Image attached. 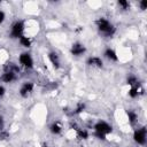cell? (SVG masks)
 <instances>
[{"mask_svg": "<svg viewBox=\"0 0 147 147\" xmlns=\"http://www.w3.org/2000/svg\"><path fill=\"white\" fill-rule=\"evenodd\" d=\"M139 5H140V8H141L142 10H145V9L147 8V1H145V0L140 1V2H139Z\"/></svg>", "mask_w": 147, "mask_h": 147, "instance_id": "44dd1931", "label": "cell"}, {"mask_svg": "<svg viewBox=\"0 0 147 147\" xmlns=\"http://www.w3.org/2000/svg\"><path fill=\"white\" fill-rule=\"evenodd\" d=\"M146 137H147V131L145 126L137 129L133 133V139L138 145H144L146 142Z\"/></svg>", "mask_w": 147, "mask_h": 147, "instance_id": "3957f363", "label": "cell"}, {"mask_svg": "<svg viewBox=\"0 0 147 147\" xmlns=\"http://www.w3.org/2000/svg\"><path fill=\"white\" fill-rule=\"evenodd\" d=\"M118 6L122 7V9H124V10H127V9L130 8L129 1H125V0H119V1H118Z\"/></svg>", "mask_w": 147, "mask_h": 147, "instance_id": "d6986e66", "label": "cell"}, {"mask_svg": "<svg viewBox=\"0 0 147 147\" xmlns=\"http://www.w3.org/2000/svg\"><path fill=\"white\" fill-rule=\"evenodd\" d=\"M127 117H129V121H130V123H136L137 122V118H138V115H137V113L136 111H133V110H127Z\"/></svg>", "mask_w": 147, "mask_h": 147, "instance_id": "2e32d148", "label": "cell"}, {"mask_svg": "<svg viewBox=\"0 0 147 147\" xmlns=\"http://www.w3.org/2000/svg\"><path fill=\"white\" fill-rule=\"evenodd\" d=\"M84 109H85V103H83V102H79V103L77 105L76 109H75V114H79V113H82Z\"/></svg>", "mask_w": 147, "mask_h": 147, "instance_id": "ffe728a7", "label": "cell"}, {"mask_svg": "<svg viewBox=\"0 0 147 147\" xmlns=\"http://www.w3.org/2000/svg\"><path fill=\"white\" fill-rule=\"evenodd\" d=\"M32 91H33V83H31V82H25V83L22 85L21 90H20V94H21L22 96H28Z\"/></svg>", "mask_w": 147, "mask_h": 147, "instance_id": "52a82bcc", "label": "cell"}, {"mask_svg": "<svg viewBox=\"0 0 147 147\" xmlns=\"http://www.w3.org/2000/svg\"><path fill=\"white\" fill-rule=\"evenodd\" d=\"M49 131H51L53 134H60L61 131H62V125H61L59 122H54V123L49 126Z\"/></svg>", "mask_w": 147, "mask_h": 147, "instance_id": "4fadbf2b", "label": "cell"}, {"mask_svg": "<svg viewBox=\"0 0 147 147\" xmlns=\"http://www.w3.org/2000/svg\"><path fill=\"white\" fill-rule=\"evenodd\" d=\"M20 42H21V45H22L23 47H30V45H31V39H30L29 37H26V36H21V37H20Z\"/></svg>", "mask_w": 147, "mask_h": 147, "instance_id": "9a60e30c", "label": "cell"}, {"mask_svg": "<svg viewBox=\"0 0 147 147\" xmlns=\"http://www.w3.org/2000/svg\"><path fill=\"white\" fill-rule=\"evenodd\" d=\"M85 52H86V48H85V46L83 44H80V42L72 44V46H71V54L74 56H80Z\"/></svg>", "mask_w": 147, "mask_h": 147, "instance_id": "8992f818", "label": "cell"}, {"mask_svg": "<svg viewBox=\"0 0 147 147\" xmlns=\"http://www.w3.org/2000/svg\"><path fill=\"white\" fill-rule=\"evenodd\" d=\"M42 147H49V146H47V145H44V146H42Z\"/></svg>", "mask_w": 147, "mask_h": 147, "instance_id": "d4e9b609", "label": "cell"}, {"mask_svg": "<svg viewBox=\"0 0 147 147\" xmlns=\"http://www.w3.org/2000/svg\"><path fill=\"white\" fill-rule=\"evenodd\" d=\"M23 31H24V23L21 21H17L13 24V26L10 29V37L11 38H20L21 36H23L22 34Z\"/></svg>", "mask_w": 147, "mask_h": 147, "instance_id": "277c9868", "label": "cell"}, {"mask_svg": "<svg viewBox=\"0 0 147 147\" xmlns=\"http://www.w3.org/2000/svg\"><path fill=\"white\" fill-rule=\"evenodd\" d=\"M96 26L101 33H103L106 37H111L115 33V26L105 17H100L96 21Z\"/></svg>", "mask_w": 147, "mask_h": 147, "instance_id": "6da1fadb", "label": "cell"}, {"mask_svg": "<svg viewBox=\"0 0 147 147\" xmlns=\"http://www.w3.org/2000/svg\"><path fill=\"white\" fill-rule=\"evenodd\" d=\"M141 93H142V88H141L140 83L137 84V85H134V86H131V88L129 90V95H130L131 98H137V96H139Z\"/></svg>", "mask_w": 147, "mask_h": 147, "instance_id": "9c48e42d", "label": "cell"}, {"mask_svg": "<svg viewBox=\"0 0 147 147\" xmlns=\"http://www.w3.org/2000/svg\"><path fill=\"white\" fill-rule=\"evenodd\" d=\"M5 92H6L5 87H3L2 85H0V98H2V96L5 95Z\"/></svg>", "mask_w": 147, "mask_h": 147, "instance_id": "7402d4cb", "label": "cell"}, {"mask_svg": "<svg viewBox=\"0 0 147 147\" xmlns=\"http://www.w3.org/2000/svg\"><path fill=\"white\" fill-rule=\"evenodd\" d=\"M18 61L25 68H32L33 67V60L29 53H22L18 57Z\"/></svg>", "mask_w": 147, "mask_h": 147, "instance_id": "5b68a950", "label": "cell"}, {"mask_svg": "<svg viewBox=\"0 0 147 147\" xmlns=\"http://www.w3.org/2000/svg\"><path fill=\"white\" fill-rule=\"evenodd\" d=\"M113 131V127L110 124H108L107 122L105 121H99L95 125H94V132H95V136L101 139V140H105L106 139V136L111 133Z\"/></svg>", "mask_w": 147, "mask_h": 147, "instance_id": "7a4b0ae2", "label": "cell"}, {"mask_svg": "<svg viewBox=\"0 0 147 147\" xmlns=\"http://www.w3.org/2000/svg\"><path fill=\"white\" fill-rule=\"evenodd\" d=\"M105 56H106L108 60H110V61H117V60H118V56H117L116 52H115L114 49H111V48H107V49L105 51Z\"/></svg>", "mask_w": 147, "mask_h": 147, "instance_id": "7c38bea8", "label": "cell"}, {"mask_svg": "<svg viewBox=\"0 0 147 147\" xmlns=\"http://www.w3.org/2000/svg\"><path fill=\"white\" fill-rule=\"evenodd\" d=\"M48 59H49V61L52 62V64H53V67H54L55 69H57V68L60 67V60H59V56H57L56 53L51 52V53L48 54Z\"/></svg>", "mask_w": 147, "mask_h": 147, "instance_id": "30bf717a", "label": "cell"}, {"mask_svg": "<svg viewBox=\"0 0 147 147\" xmlns=\"http://www.w3.org/2000/svg\"><path fill=\"white\" fill-rule=\"evenodd\" d=\"M87 64L91 67H95V68H102L103 62H102L101 57H99V56H91L87 59Z\"/></svg>", "mask_w": 147, "mask_h": 147, "instance_id": "ba28073f", "label": "cell"}, {"mask_svg": "<svg viewBox=\"0 0 147 147\" xmlns=\"http://www.w3.org/2000/svg\"><path fill=\"white\" fill-rule=\"evenodd\" d=\"M126 82H127V84H129L130 86H134V85L139 84V82H138V79H137L136 76H129Z\"/></svg>", "mask_w": 147, "mask_h": 147, "instance_id": "ac0fdd59", "label": "cell"}, {"mask_svg": "<svg viewBox=\"0 0 147 147\" xmlns=\"http://www.w3.org/2000/svg\"><path fill=\"white\" fill-rule=\"evenodd\" d=\"M2 129H3V118H2V116H0V133H1Z\"/></svg>", "mask_w": 147, "mask_h": 147, "instance_id": "cb8c5ba5", "label": "cell"}, {"mask_svg": "<svg viewBox=\"0 0 147 147\" xmlns=\"http://www.w3.org/2000/svg\"><path fill=\"white\" fill-rule=\"evenodd\" d=\"M16 79V74H13V72H7L5 71L3 75L1 76V80L5 82V83H11Z\"/></svg>", "mask_w": 147, "mask_h": 147, "instance_id": "8fae6325", "label": "cell"}, {"mask_svg": "<svg viewBox=\"0 0 147 147\" xmlns=\"http://www.w3.org/2000/svg\"><path fill=\"white\" fill-rule=\"evenodd\" d=\"M5 17H6V16H5V13L0 10V24H1V23L5 21Z\"/></svg>", "mask_w": 147, "mask_h": 147, "instance_id": "603a6c76", "label": "cell"}, {"mask_svg": "<svg viewBox=\"0 0 147 147\" xmlns=\"http://www.w3.org/2000/svg\"><path fill=\"white\" fill-rule=\"evenodd\" d=\"M5 71H7V72H13V74H18L20 69H18V67H17L16 64H14V63H7V64L5 65Z\"/></svg>", "mask_w": 147, "mask_h": 147, "instance_id": "5bb4252c", "label": "cell"}, {"mask_svg": "<svg viewBox=\"0 0 147 147\" xmlns=\"http://www.w3.org/2000/svg\"><path fill=\"white\" fill-rule=\"evenodd\" d=\"M77 136H78V138H80V139H87V138H88V132H87L86 130L78 129V130H77Z\"/></svg>", "mask_w": 147, "mask_h": 147, "instance_id": "e0dca14e", "label": "cell"}]
</instances>
